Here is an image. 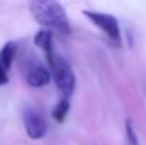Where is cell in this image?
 <instances>
[{
    "label": "cell",
    "instance_id": "cell-4",
    "mask_svg": "<svg viewBox=\"0 0 146 145\" xmlns=\"http://www.w3.org/2000/svg\"><path fill=\"white\" fill-rule=\"evenodd\" d=\"M23 124L27 135L31 140H41L47 134L46 118L34 107H27L23 111Z\"/></svg>",
    "mask_w": 146,
    "mask_h": 145
},
{
    "label": "cell",
    "instance_id": "cell-2",
    "mask_svg": "<svg viewBox=\"0 0 146 145\" xmlns=\"http://www.w3.org/2000/svg\"><path fill=\"white\" fill-rule=\"evenodd\" d=\"M50 68L54 77V83L62 97L68 98L70 96H72L75 90V74L68 61L61 55H55L54 63L50 65Z\"/></svg>",
    "mask_w": 146,
    "mask_h": 145
},
{
    "label": "cell",
    "instance_id": "cell-1",
    "mask_svg": "<svg viewBox=\"0 0 146 145\" xmlns=\"http://www.w3.org/2000/svg\"><path fill=\"white\" fill-rule=\"evenodd\" d=\"M30 11L37 23L55 30L61 36L70 34V20L65 9L57 1H31Z\"/></svg>",
    "mask_w": 146,
    "mask_h": 145
},
{
    "label": "cell",
    "instance_id": "cell-7",
    "mask_svg": "<svg viewBox=\"0 0 146 145\" xmlns=\"http://www.w3.org/2000/svg\"><path fill=\"white\" fill-rule=\"evenodd\" d=\"M14 55H16V44L13 41H9L0 51V65L6 71L10 68V65L14 60Z\"/></svg>",
    "mask_w": 146,
    "mask_h": 145
},
{
    "label": "cell",
    "instance_id": "cell-9",
    "mask_svg": "<svg viewBox=\"0 0 146 145\" xmlns=\"http://www.w3.org/2000/svg\"><path fill=\"white\" fill-rule=\"evenodd\" d=\"M126 137H128V142H129V145H139L138 144L136 132H135V130H133L131 121H126Z\"/></svg>",
    "mask_w": 146,
    "mask_h": 145
},
{
    "label": "cell",
    "instance_id": "cell-5",
    "mask_svg": "<svg viewBox=\"0 0 146 145\" xmlns=\"http://www.w3.org/2000/svg\"><path fill=\"white\" fill-rule=\"evenodd\" d=\"M50 70L41 63H34L29 67L26 74V81L31 87H44L50 83Z\"/></svg>",
    "mask_w": 146,
    "mask_h": 145
},
{
    "label": "cell",
    "instance_id": "cell-10",
    "mask_svg": "<svg viewBox=\"0 0 146 145\" xmlns=\"http://www.w3.org/2000/svg\"><path fill=\"white\" fill-rule=\"evenodd\" d=\"M7 80H9V77H7V71L0 65V86L6 84V83H7Z\"/></svg>",
    "mask_w": 146,
    "mask_h": 145
},
{
    "label": "cell",
    "instance_id": "cell-3",
    "mask_svg": "<svg viewBox=\"0 0 146 145\" xmlns=\"http://www.w3.org/2000/svg\"><path fill=\"white\" fill-rule=\"evenodd\" d=\"M84 14L98 29H101L115 44L121 46V29H119L118 20L113 16L105 14V13H98V11H91V10H85Z\"/></svg>",
    "mask_w": 146,
    "mask_h": 145
},
{
    "label": "cell",
    "instance_id": "cell-6",
    "mask_svg": "<svg viewBox=\"0 0 146 145\" xmlns=\"http://www.w3.org/2000/svg\"><path fill=\"white\" fill-rule=\"evenodd\" d=\"M34 44L44 51L46 58L48 61V65H51L54 63V58H55V53H54V47H52V34H51V31L47 30V29L38 30L36 33V36H34Z\"/></svg>",
    "mask_w": 146,
    "mask_h": 145
},
{
    "label": "cell",
    "instance_id": "cell-8",
    "mask_svg": "<svg viewBox=\"0 0 146 145\" xmlns=\"http://www.w3.org/2000/svg\"><path fill=\"white\" fill-rule=\"evenodd\" d=\"M68 111H70V102H68V98H62V100L55 105V108L52 110V117H54L55 121L62 122V121L65 120Z\"/></svg>",
    "mask_w": 146,
    "mask_h": 145
}]
</instances>
